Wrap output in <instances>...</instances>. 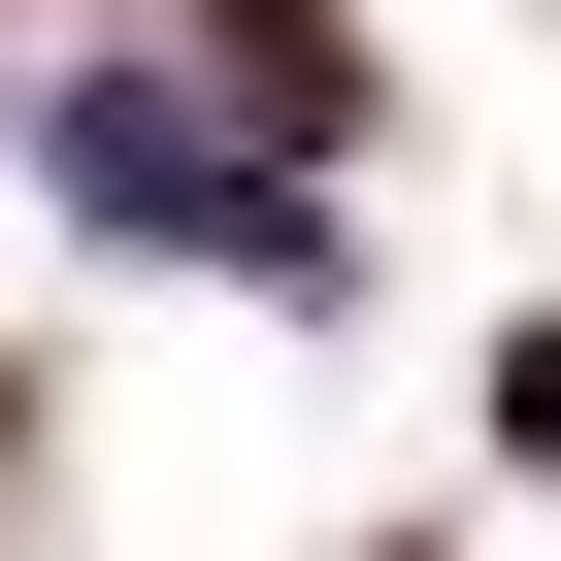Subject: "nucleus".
I'll return each instance as SVG.
<instances>
[{
  "mask_svg": "<svg viewBox=\"0 0 561 561\" xmlns=\"http://www.w3.org/2000/svg\"><path fill=\"white\" fill-rule=\"evenodd\" d=\"M67 198H100V231H231V264H331V231L264 198V165H231V133L165 100V67H100V100H67Z\"/></svg>",
  "mask_w": 561,
  "mask_h": 561,
  "instance_id": "f257e3e1",
  "label": "nucleus"
},
{
  "mask_svg": "<svg viewBox=\"0 0 561 561\" xmlns=\"http://www.w3.org/2000/svg\"><path fill=\"white\" fill-rule=\"evenodd\" d=\"M495 430H528V462H561V331H528V364H495Z\"/></svg>",
  "mask_w": 561,
  "mask_h": 561,
  "instance_id": "f03ea898",
  "label": "nucleus"
}]
</instances>
